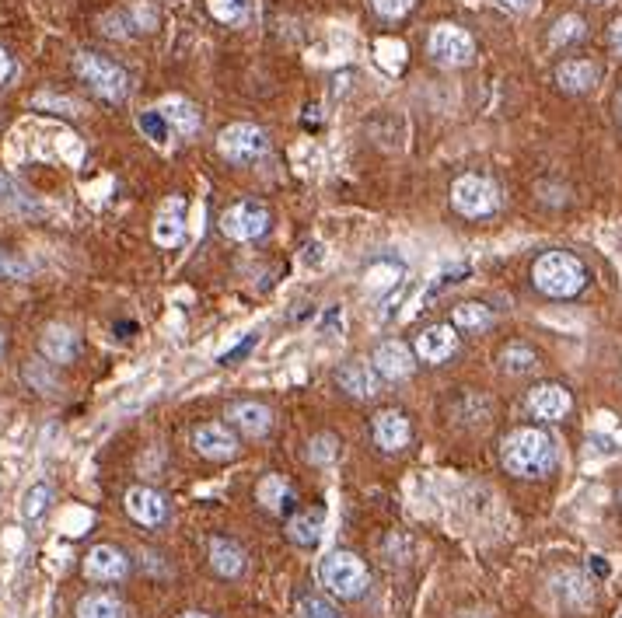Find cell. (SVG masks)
Masks as SVG:
<instances>
[{"label":"cell","mask_w":622,"mask_h":618,"mask_svg":"<svg viewBox=\"0 0 622 618\" xmlns=\"http://www.w3.org/2000/svg\"><path fill=\"white\" fill-rule=\"evenodd\" d=\"M500 458H504L507 472L518 475V479H542L556 465V444L546 430L521 426L500 444Z\"/></svg>","instance_id":"1"},{"label":"cell","mask_w":622,"mask_h":618,"mask_svg":"<svg viewBox=\"0 0 622 618\" xmlns=\"http://www.w3.org/2000/svg\"><path fill=\"white\" fill-rule=\"evenodd\" d=\"M532 280H535V287L549 297H574V294H581L584 283H588V269H584V262L570 252H546L535 259Z\"/></svg>","instance_id":"2"},{"label":"cell","mask_w":622,"mask_h":618,"mask_svg":"<svg viewBox=\"0 0 622 618\" xmlns=\"http://www.w3.org/2000/svg\"><path fill=\"white\" fill-rule=\"evenodd\" d=\"M74 74L81 77L98 98H105V102H123V98L130 95V74L102 53H88V49L77 53Z\"/></svg>","instance_id":"3"},{"label":"cell","mask_w":622,"mask_h":618,"mask_svg":"<svg viewBox=\"0 0 622 618\" xmlns=\"http://www.w3.org/2000/svg\"><path fill=\"white\" fill-rule=\"evenodd\" d=\"M318 577H322V587H329V594H336L339 601H357L367 591V584H371V573H367V566L353 552H332V556H325Z\"/></svg>","instance_id":"4"},{"label":"cell","mask_w":622,"mask_h":618,"mask_svg":"<svg viewBox=\"0 0 622 618\" xmlns=\"http://www.w3.org/2000/svg\"><path fill=\"white\" fill-rule=\"evenodd\" d=\"M451 206L469 220L490 217L500 210V189L486 175H462L451 186Z\"/></svg>","instance_id":"5"},{"label":"cell","mask_w":622,"mask_h":618,"mask_svg":"<svg viewBox=\"0 0 622 618\" xmlns=\"http://www.w3.org/2000/svg\"><path fill=\"white\" fill-rule=\"evenodd\" d=\"M217 147H221V154L231 165H256L270 151V137H266V130H259L252 123H235L228 130H221Z\"/></svg>","instance_id":"6"},{"label":"cell","mask_w":622,"mask_h":618,"mask_svg":"<svg viewBox=\"0 0 622 618\" xmlns=\"http://www.w3.org/2000/svg\"><path fill=\"white\" fill-rule=\"evenodd\" d=\"M427 53H430V60L441 63V67H465V63H472V56H476V42H472V35L465 32V28L437 25L427 39Z\"/></svg>","instance_id":"7"},{"label":"cell","mask_w":622,"mask_h":618,"mask_svg":"<svg viewBox=\"0 0 622 618\" xmlns=\"http://www.w3.org/2000/svg\"><path fill=\"white\" fill-rule=\"evenodd\" d=\"M221 231L228 234L231 241H256L270 231V210L256 200H242L231 206V210H224Z\"/></svg>","instance_id":"8"},{"label":"cell","mask_w":622,"mask_h":618,"mask_svg":"<svg viewBox=\"0 0 622 618\" xmlns=\"http://www.w3.org/2000/svg\"><path fill=\"white\" fill-rule=\"evenodd\" d=\"M130 573V559L123 549L116 545H95V549L84 556V577L95 580V584H116Z\"/></svg>","instance_id":"9"},{"label":"cell","mask_w":622,"mask_h":618,"mask_svg":"<svg viewBox=\"0 0 622 618\" xmlns=\"http://www.w3.org/2000/svg\"><path fill=\"white\" fill-rule=\"evenodd\" d=\"M126 514L137 524H144V528H158V524L168 521V503L158 489L133 486L130 493H126Z\"/></svg>","instance_id":"10"},{"label":"cell","mask_w":622,"mask_h":618,"mask_svg":"<svg viewBox=\"0 0 622 618\" xmlns=\"http://www.w3.org/2000/svg\"><path fill=\"white\" fill-rule=\"evenodd\" d=\"M458 350V332L451 325H430L416 336V357L423 364H444Z\"/></svg>","instance_id":"11"},{"label":"cell","mask_w":622,"mask_h":618,"mask_svg":"<svg viewBox=\"0 0 622 618\" xmlns=\"http://www.w3.org/2000/svg\"><path fill=\"white\" fill-rule=\"evenodd\" d=\"M193 447L210 461H231L238 454V437L224 423H207L193 433Z\"/></svg>","instance_id":"12"},{"label":"cell","mask_w":622,"mask_h":618,"mask_svg":"<svg viewBox=\"0 0 622 618\" xmlns=\"http://www.w3.org/2000/svg\"><path fill=\"white\" fill-rule=\"evenodd\" d=\"M371 433L381 451H402L409 444V419L399 409H381L371 423Z\"/></svg>","instance_id":"13"},{"label":"cell","mask_w":622,"mask_h":618,"mask_svg":"<svg viewBox=\"0 0 622 618\" xmlns=\"http://www.w3.org/2000/svg\"><path fill=\"white\" fill-rule=\"evenodd\" d=\"M413 353H409L406 343H399V339H388V343H381L378 350H374V371L381 374V378L388 381H402L413 374Z\"/></svg>","instance_id":"14"},{"label":"cell","mask_w":622,"mask_h":618,"mask_svg":"<svg viewBox=\"0 0 622 618\" xmlns=\"http://www.w3.org/2000/svg\"><path fill=\"white\" fill-rule=\"evenodd\" d=\"M570 406H574V399H570V392L563 385H539L528 392V409H532V416L549 419V423L567 416Z\"/></svg>","instance_id":"15"},{"label":"cell","mask_w":622,"mask_h":618,"mask_svg":"<svg viewBox=\"0 0 622 618\" xmlns=\"http://www.w3.org/2000/svg\"><path fill=\"white\" fill-rule=\"evenodd\" d=\"M381 374L374 371V367H367L364 360H350V364L339 367L336 381L343 392H350L353 399H374V395L381 392Z\"/></svg>","instance_id":"16"},{"label":"cell","mask_w":622,"mask_h":618,"mask_svg":"<svg viewBox=\"0 0 622 618\" xmlns=\"http://www.w3.org/2000/svg\"><path fill=\"white\" fill-rule=\"evenodd\" d=\"M228 419L238 426V430L245 433V437H266L273 426V412L263 406V402H235V406L228 409Z\"/></svg>","instance_id":"17"},{"label":"cell","mask_w":622,"mask_h":618,"mask_svg":"<svg viewBox=\"0 0 622 618\" xmlns=\"http://www.w3.org/2000/svg\"><path fill=\"white\" fill-rule=\"evenodd\" d=\"M256 496H259V503L277 517L291 514L294 503H298V493H294V486L284 479V475H266V479L259 482Z\"/></svg>","instance_id":"18"},{"label":"cell","mask_w":622,"mask_h":618,"mask_svg":"<svg viewBox=\"0 0 622 618\" xmlns=\"http://www.w3.org/2000/svg\"><path fill=\"white\" fill-rule=\"evenodd\" d=\"M182 234H186V200H168L165 206H161L158 213V224H154V241L158 245H179Z\"/></svg>","instance_id":"19"},{"label":"cell","mask_w":622,"mask_h":618,"mask_svg":"<svg viewBox=\"0 0 622 618\" xmlns=\"http://www.w3.org/2000/svg\"><path fill=\"white\" fill-rule=\"evenodd\" d=\"M210 566H214V573L224 580L242 577V570H245L242 545H238L235 538H214V542H210Z\"/></svg>","instance_id":"20"},{"label":"cell","mask_w":622,"mask_h":618,"mask_svg":"<svg viewBox=\"0 0 622 618\" xmlns=\"http://www.w3.org/2000/svg\"><path fill=\"white\" fill-rule=\"evenodd\" d=\"M39 350L49 364H70V360L77 357V336L67 325H49L39 339Z\"/></svg>","instance_id":"21"},{"label":"cell","mask_w":622,"mask_h":618,"mask_svg":"<svg viewBox=\"0 0 622 618\" xmlns=\"http://www.w3.org/2000/svg\"><path fill=\"white\" fill-rule=\"evenodd\" d=\"M556 84L570 95H584L598 84V67L591 60H567L556 67Z\"/></svg>","instance_id":"22"},{"label":"cell","mask_w":622,"mask_h":618,"mask_svg":"<svg viewBox=\"0 0 622 618\" xmlns=\"http://www.w3.org/2000/svg\"><path fill=\"white\" fill-rule=\"evenodd\" d=\"M322 524H325L322 510H305V514H294L291 517V524H287V535H291V542L301 545V549H315L318 538H322Z\"/></svg>","instance_id":"23"},{"label":"cell","mask_w":622,"mask_h":618,"mask_svg":"<svg viewBox=\"0 0 622 618\" xmlns=\"http://www.w3.org/2000/svg\"><path fill=\"white\" fill-rule=\"evenodd\" d=\"M161 116H165L168 126L179 130L182 137H193V133L200 130V112H196V105L186 102V98H168V102L161 105Z\"/></svg>","instance_id":"24"},{"label":"cell","mask_w":622,"mask_h":618,"mask_svg":"<svg viewBox=\"0 0 622 618\" xmlns=\"http://www.w3.org/2000/svg\"><path fill=\"white\" fill-rule=\"evenodd\" d=\"M77 618H126V608L123 601L116 598V594H84L81 601H77Z\"/></svg>","instance_id":"25"},{"label":"cell","mask_w":622,"mask_h":618,"mask_svg":"<svg viewBox=\"0 0 622 618\" xmlns=\"http://www.w3.org/2000/svg\"><path fill=\"white\" fill-rule=\"evenodd\" d=\"M500 367H504L507 374H514V378H521V374H532L535 367H539V357H535V350H528V346H507V350L500 353Z\"/></svg>","instance_id":"26"},{"label":"cell","mask_w":622,"mask_h":618,"mask_svg":"<svg viewBox=\"0 0 622 618\" xmlns=\"http://www.w3.org/2000/svg\"><path fill=\"white\" fill-rule=\"evenodd\" d=\"M455 325H458V329H472V332L490 329V325H493V311L486 308V304L465 301V304H458V308H455Z\"/></svg>","instance_id":"27"},{"label":"cell","mask_w":622,"mask_h":618,"mask_svg":"<svg viewBox=\"0 0 622 618\" xmlns=\"http://www.w3.org/2000/svg\"><path fill=\"white\" fill-rule=\"evenodd\" d=\"M399 276H402L399 262H392V259L374 262V266L367 269V290H385V287H392V283L399 280Z\"/></svg>","instance_id":"28"},{"label":"cell","mask_w":622,"mask_h":618,"mask_svg":"<svg viewBox=\"0 0 622 618\" xmlns=\"http://www.w3.org/2000/svg\"><path fill=\"white\" fill-rule=\"evenodd\" d=\"M207 7L217 21H224V25H238V21H245V14H249V0H207Z\"/></svg>","instance_id":"29"},{"label":"cell","mask_w":622,"mask_h":618,"mask_svg":"<svg viewBox=\"0 0 622 618\" xmlns=\"http://www.w3.org/2000/svg\"><path fill=\"white\" fill-rule=\"evenodd\" d=\"M49 500H53V489H49L46 482H35V486L25 493V503H21V517H25V521H35V517H42V510H46Z\"/></svg>","instance_id":"30"},{"label":"cell","mask_w":622,"mask_h":618,"mask_svg":"<svg viewBox=\"0 0 622 618\" xmlns=\"http://www.w3.org/2000/svg\"><path fill=\"white\" fill-rule=\"evenodd\" d=\"M577 39H584V21L577 18V14H567V18H560V21H556V28H553V35H549V42H553V46H570V42H577Z\"/></svg>","instance_id":"31"},{"label":"cell","mask_w":622,"mask_h":618,"mask_svg":"<svg viewBox=\"0 0 622 618\" xmlns=\"http://www.w3.org/2000/svg\"><path fill=\"white\" fill-rule=\"evenodd\" d=\"M140 130L147 133V137L154 140V144H165L168 133H172V126H168V119L161 116V109H151V112H140Z\"/></svg>","instance_id":"32"},{"label":"cell","mask_w":622,"mask_h":618,"mask_svg":"<svg viewBox=\"0 0 622 618\" xmlns=\"http://www.w3.org/2000/svg\"><path fill=\"white\" fill-rule=\"evenodd\" d=\"M298 618H339V612L325 598H318V594H305L298 601Z\"/></svg>","instance_id":"33"},{"label":"cell","mask_w":622,"mask_h":618,"mask_svg":"<svg viewBox=\"0 0 622 618\" xmlns=\"http://www.w3.org/2000/svg\"><path fill=\"white\" fill-rule=\"evenodd\" d=\"M336 454H339L336 437H329V433H318V437L308 444V458L315 461V465H329V461L336 458Z\"/></svg>","instance_id":"34"},{"label":"cell","mask_w":622,"mask_h":618,"mask_svg":"<svg viewBox=\"0 0 622 618\" xmlns=\"http://www.w3.org/2000/svg\"><path fill=\"white\" fill-rule=\"evenodd\" d=\"M413 4H416V0H371L374 11H378L381 18H388V21H395V18H402V14H409V11H413Z\"/></svg>","instance_id":"35"},{"label":"cell","mask_w":622,"mask_h":618,"mask_svg":"<svg viewBox=\"0 0 622 618\" xmlns=\"http://www.w3.org/2000/svg\"><path fill=\"white\" fill-rule=\"evenodd\" d=\"M28 266L21 259H14V255L0 252V280H18V276H25Z\"/></svg>","instance_id":"36"},{"label":"cell","mask_w":622,"mask_h":618,"mask_svg":"<svg viewBox=\"0 0 622 618\" xmlns=\"http://www.w3.org/2000/svg\"><path fill=\"white\" fill-rule=\"evenodd\" d=\"M0 203H7V206H18V203H25V206H28L25 193H21V189L14 186L11 179H4V175H0Z\"/></svg>","instance_id":"37"},{"label":"cell","mask_w":622,"mask_h":618,"mask_svg":"<svg viewBox=\"0 0 622 618\" xmlns=\"http://www.w3.org/2000/svg\"><path fill=\"white\" fill-rule=\"evenodd\" d=\"M252 346H256V336H249V339H245V343H242V346H238V350L224 353V357H221V364H231V360L245 357V353H249V350H252Z\"/></svg>","instance_id":"38"},{"label":"cell","mask_w":622,"mask_h":618,"mask_svg":"<svg viewBox=\"0 0 622 618\" xmlns=\"http://www.w3.org/2000/svg\"><path fill=\"white\" fill-rule=\"evenodd\" d=\"M11 77V56H7V49H0V84Z\"/></svg>","instance_id":"39"},{"label":"cell","mask_w":622,"mask_h":618,"mask_svg":"<svg viewBox=\"0 0 622 618\" xmlns=\"http://www.w3.org/2000/svg\"><path fill=\"white\" fill-rule=\"evenodd\" d=\"M612 46H616V53L622 56V21H616V25H612Z\"/></svg>","instance_id":"40"},{"label":"cell","mask_w":622,"mask_h":618,"mask_svg":"<svg viewBox=\"0 0 622 618\" xmlns=\"http://www.w3.org/2000/svg\"><path fill=\"white\" fill-rule=\"evenodd\" d=\"M500 4H504L507 11H525V7L532 4V0H500Z\"/></svg>","instance_id":"41"},{"label":"cell","mask_w":622,"mask_h":618,"mask_svg":"<svg viewBox=\"0 0 622 618\" xmlns=\"http://www.w3.org/2000/svg\"><path fill=\"white\" fill-rule=\"evenodd\" d=\"M318 252H322V245H308V248H305V259H308V262H318V259H322V255H318Z\"/></svg>","instance_id":"42"},{"label":"cell","mask_w":622,"mask_h":618,"mask_svg":"<svg viewBox=\"0 0 622 618\" xmlns=\"http://www.w3.org/2000/svg\"><path fill=\"white\" fill-rule=\"evenodd\" d=\"M179 618H210V615H203V612H186V615H179Z\"/></svg>","instance_id":"43"},{"label":"cell","mask_w":622,"mask_h":618,"mask_svg":"<svg viewBox=\"0 0 622 618\" xmlns=\"http://www.w3.org/2000/svg\"><path fill=\"white\" fill-rule=\"evenodd\" d=\"M616 109H619V119H622V95H619V102H616Z\"/></svg>","instance_id":"44"},{"label":"cell","mask_w":622,"mask_h":618,"mask_svg":"<svg viewBox=\"0 0 622 618\" xmlns=\"http://www.w3.org/2000/svg\"><path fill=\"white\" fill-rule=\"evenodd\" d=\"M0 353H4V336H0Z\"/></svg>","instance_id":"45"}]
</instances>
